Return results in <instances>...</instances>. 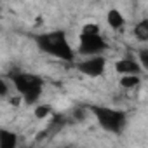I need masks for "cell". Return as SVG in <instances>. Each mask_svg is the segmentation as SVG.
<instances>
[{"label": "cell", "instance_id": "cell-1", "mask_svg": "<svg viewBox=\"0 0 148 148\" xmlns=\"http://www.w3.org/2000/svg\"><path fill=\"white\" fill-rule=\"evenodd\" d=\"M37 45L40 47L42 52L51 54L58 59L63 61H73L75 59V51L71 49V45L66 40L64 32L61 30H54V32H47V33H40L37 35Z\"/></svg>", "mask_w": 148, "mask_h": 148}, {"label": "cell", "instance_id": "cell-2", "mask_svg": "<svg viewBox=\"0 0 148 148\" xmlns=\"http://www.w3.org/2000/svg\"><path fill=\"white\" fill-rule=\"evenodd\" d=\"M18 96H21V101L26 105H37V101L42 96V87L44 82L42 79H38L37 75L26 71H12L9 75Z\"/></svg>", "mask_w": 148, "mask_h": 148}, {"label": "cell", "instance_id": "cell-3", "mask_svg": "<svg viewBox=\"0 0 148 148\" xmlns=\"http://www.w3.org/2000/svg\"><path fill=\"white\" fill-rule=\"evenodd\" d=\"M89 113L94 115L96 122L99 124L101 129L112 134H120L127 124V115L120 108H110V106H99V105H91L87 108Z\"/></svg>", "mask_w": 148, "mask_h": 148}, {"label": "cell", "instance_id": "cell-4", "mask_svg": "<svg viewBox=\"0 0 148 148\" xmlns=\"http://www.w3.org/2000/svg\"><path fill=\"white\" fill-rule=\"evenodd\" d=\"M80 44H79V54L84 56H96V54H103L108 47L106 40L101 37L99 33H80L79 37Z\"/></svg>", "mask_w": 148, "mask_h": 148}, {"label": "cell", "instance_id": "cell-5", "mask_svg": "<svg viewBox=\"0 0 148 148\" xmlns=\"http://www.w3.org/2000/svg\"><path fill=\"white\" fill-rule=\"evenodd\" d=\"M77 70L86 77H91V79H98L101 77L105 70H106V59L101 56V54H96V56H87L84 61L77 63Z\"/></svg>", "mask_w": 148, "mask_h": 148}, {"label": "cell", "instance_id": "cell-6", "mask_svg": "<svg viewBox=\"0 0 148 148\" xmlns=\"http://www.w3.org/2000/svg\"><path fill=\"white\" fill-rule=\"evenodd\" d=\"M115 71L120 73V75H143L145 70L141 68V64L138 63V59H132V58H122L119 61H115Z\"/></svg>", "mask_w": 148, "mask_h": 148}, {"label": "cell", "instance_id": "cell-7", "mask_svg": "<svg viewBox=\"0 0 148 148\" xmlns=\"http://www.w3.org/2000/svg\"><path fill=\"white\" fill-rule=\"evenodd\" d=\"M106 25L112 30H120L125 25V18H124V14L119 9H110L106 12Z\"/></svg>", "mask_w": 148, "mask_h": 148}, {"label": "cell", "instance_id": "cell-8", "mask_svg": "<svg viewBox=\"0 0 148 148\" xmlns=\"http://www.w3.org/2000/svg\"><path fill=\"white\" fill-rule=\"evenodd\" d=\"M18 136L7 129H0V148H16Z\"/></svg>", "mask_w": 148, "mask_h": 148}, {"label": "cell", "instance_id": "cell-9", "mask_svg": "<svg viewBox=\"0 0 148 148\" xmlns=\"http://www.w3.org/2000/svg\"><path fill=\"white\" fill-rule=\"evenodd\" d=\"M139 84H141V75H132V73H129V75H122L119 79V86L125 91L136 89Z\"/></svg>", "mask_w": 148, "mask_h": 148}, {"label": "cell", "instance_id": "cell-10", "mask_svg": "<svg viewBox=\"0 0 148 148\" xmlns=\"http://www.w3.org/2000/svg\"><path fill=\"white\" fill-rule=\"evenodd\" d=\"M134 37L138 40H141V42L148 40V21L146 19H143V21L134 25Z\"/></svg>", "mask_w": 148, "mask_h": 148}, {"label": "cell", "instance_id": "cell-11", "mask_svg": "<svg viewBox=\"0 0 148 148\" xmlns=\"http://www.w3.org/2000/svg\"><path fill=\"white\" fill-rule=\"evenodd\" d=\"M51 115H52V108H51L49 105H38V106L35 108V117H37L38 120L51 119Z\"/></svg>", "mask_w": 148, "mask_h": 148}, {"label": "cell", "instance_id": "cell-12", "mask_svg": "<svg viewBox=\"0 0 148 148\" xmlns=\"http://www.w3.org/2000/svg\"><path fill=\"white\" fill-rule=\"evenodd\" d=\"M87 117V110L86 108H75L71 112V120H77V122H84Z\"/></svg>", "mask_w": 148, "mask_h": 148}, {"label": "cell", "instance_id": "cell-13", "mask_svg": "<svg viewBox=\"0 0 148 148\" xmlns=\"http://www.w3.org/2000/svg\"><path fill=\"white\" fill-rule=\"evenodd\" d=\"M99 32H101V28L98 23H86L80 30V33H99Z\"/></svg>", "mask_w": 148, "mask_h": 148}, {"label": "cell", "instance_id": "cell-14", "mask_svg": "<svg viewBox=\"0 0 148 148\" xmlns=\"http://www.w3.org/2000/svg\"><path fill=\"white\" fill-rule=\"evenodd\" d=\"M139 64H141V68L146 71L148 70V51L146 49H139V61H138Z\"/></svg>", "mask_w": 148, "mask_h": 148}, {"label": "cell", "instance_id": "cell-15", "mask_svg": "<svg viewBox=\"0 0 148 148\" xmlns=\"http://www.w3.org/2000/svg\"><path fill=\"white\" fill-rule=\"evenodd\" d=\"M7 94H9V86L2 77H0V98H5Z\"/></svg>", "mask_w": 148, "mask_h": 148}]
</instances>
